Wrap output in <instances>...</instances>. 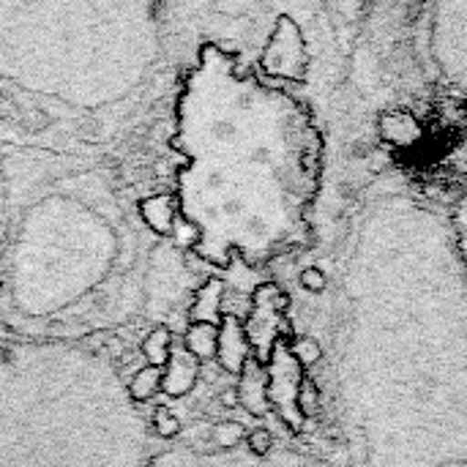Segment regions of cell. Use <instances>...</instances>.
<instances>
[{"label": "cell", "instance_id": "obj_1", "mask_svg": "<svg viewBox=\"0 0 467 467\" xmlns=\"http://www.w3.org/2000/svg\"><path fill=\"white\" fill-rule=\"evenodd\" d=\"M328 386L353 467H467V276L449 211L408 181L350 219Z\"/></svg>", "mask_w": 467, "mask_h": 467}, {"label": "cell", "instance_id": "obj_2", "mask_svg": "<svg viewBox=\"0 0 467 467\" xmlns=\"http://www.w3.org/2000/svg\"><path fill=\"white\" fill-rule=\"evenodd\" d=\"M11 219L8 309L27 339L77 342L140 306L148 260L142 222L109 181L66 170Z\"/></svg>", "mask_w": 467, "mask_h": 467}, {"label": "cell", "instance_id": "obj_3", "mask_svg": "<svg viewBox=\"0 0 467 467\" xmlns=\"http://www.w3.org/2000/svg\"><path fill=\"white\" fill-rule=\"evenodd\" d=\"M150 460V424L109 356L79 342L0 339V467Z\"/></svg>", "mask_w": 467, "mask_h": 467}, {"label": "cell", "instance_id": "obj_4", "mask_svg": "<svg viewBox=\"0 0 467 467\" xmlns=\"http://www.w3.org/2000/svg\"><path fill=\"white\" fill-rule=\"evenodd\" d=\"M421 22L427 60L467 107V3H438L424 8Z\"/></svg>", "mask_w": 467, "mask_h": 467}, {"label": "cell", "instance_id": "obj_5", "mask_svg": "<svg viewBox=\"0 0 467 467\" xmlns=\"http://www.w3.org/2000/svg\"><path fill=\"white\" fill-rule=\"evenodd\" d=\"M137 216L150 233L167 235L175 227V205L170 197H145L137 202Z\"/></svg>", "mask_w": 467, "mask_h": 467}, {"label": "cell", "instance_id": "obj_6", "mask_svg": "<svg viewBox=\"0 0 467 467\" xmlns=\"http://www.w3.org/2000/svg\"><path fill=\"white\" fill-rule=\"evenodd\" d=\"M197 380V361L189 353L170 356V375L164 378V391L170 397H183Z\"/></svg>", "mask_w": 467, "mask_h": 467}, {"label": "cell", "instance_id": "obj_7", "mask_svg": "<svg viewBox=\"0 0 467 467\" xmlns=\"http://www.w3.org/2000/svg\"><path fill=\"white\" fill-rule=\"evenodd\" d=\"M161 383H164L161 369H156V367H142V369H137V372L131 375V380L126 383V389H129L131 402H134V405H142V402H148V400H153V397L159 394Z\"/></svg>", "mask_w": 467, "mask_h": 467}, {"label": "cell", "instance_id": "obj_8", "mask_svg": "<svg viewBox=\"0 0 467 467\" xmlns=\"http://www.w3.org/2000/svg\"><path fill=\"white\" fill-rule=\"evenodd\" d=\"M449 227H451V238H454L457 257H460V263H462L467 276V186L465 192L460 194V200L454 202V208L449 211Z\"/></svg>", "mask_w": 467, "mask_h": 467}, {"label": "cell", "instance_id": "obj_9", "mask_svg": "<svg viewBox=\"0 0 467 467\" xmlns=\"http://www.w3.org/2000/svg\"><path fill=\"white\" fill-rule=\"evenodd\" d=\"M142 356L148 358V367H164L167 361H170V356H172V337H170V331L167 328H153L148 337H145V342H142Z\"/></svg>", "mask_w": 467, "mask_h": 467}, {"label": "cell", "instance_id": "obj_10", "mask_svg": "<svg viewBox=\"0 0 467 467\" xmlns=\"http://www.w3.org/2000/svg\"><path fill=\"white\" fill-rule=\"evenodd\" d=\"M219 348V337L211 326H194L186 334V353L192 358H211Z\"/></svg>", "mask_w": 467, "mask_h": 467}, {"label": "cell", "instance_id": "obj_11", "mask_svg": "<svg viewBox=\"0 0 467 467\" xmlns=\"http://www.w3.org/2000/svg\"><path fill=\"white\" fill-rule=\"evenodd\" d=\"M178 430H181V421L175 419V413H172V410L159 408V410L153 413V419H150V432H153L156 438L170 441V438H175V435H178Z\"/></svg>", "mask_w": 467, "mask_h": 467}, {"label": "cell", "instance_id": "obj_12", "mask_svg": "<svg viewBox=\"0 0 467 467\" xmlns=\"http://www.w3.org/2000/svg\"><path fill=\"white\" fill-rule=\"evenodd\" d=\"M244 467H306V465H304V462H298V457H290V454H268V457L246 454V465Z\"/></svg>", "mask_w": 467, "mask_h": 467}, {"label": "cell", "instance_id": "obj_13", "mask_svg": "<svg viewBox=\"0 0 467 467\" xmlns=\"http://www.w3.org/2000/svg\"><path fill=\"white\" fill-rule=\"evenodd\" d=\"M213 435H216V443H219L222 449H227V451H230V449L241 441L244 430H241L238 424H219Z\"/></svg>", "mask_w": 467, "mask_h": 467}]
</instances>
